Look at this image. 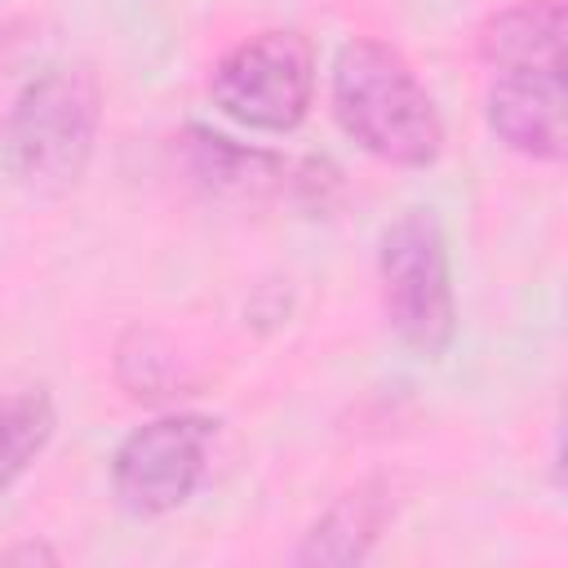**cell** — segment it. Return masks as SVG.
I'll return each mask as SVG.
<instances>
[{
    "mask_svg": "<svg viewBox=\"0 0 568 568\" xmlns=\"http://www.w3.org/2000/svg\"><path fill=\"white\" fill-rule=\"evenodd\" d=\"M115 377L138 399H160V395H173V386H182L178 355L151 328H129L120 337V346H115Z\"/></svg>",
    "mask_w": 568,
    "mask_h": 568,
    "instance_id": "obj_11",
    "label": "cell"
},
{
    "mask_svg": "<svg viewBox=\"0 0 568 568\" xmlns=\"http://www.w3.org/2000/svg\"><path fill=\"white\" fill-rule=\"evenodd\" d=\"M395 519V488L386 475H368L346 488L297 541L293 564L302 568H346L368 559L382 528Z\"/></svg>",
    "mask_w": 568,
    "mask_h": 568,
    "instance_id": "obj_7",
    "label": "cell"
},
{
    "mask_svg": "<svg viewBox=\"0 0 568 568\" xmlns=\"http://www.w3.org/2000/svg\"><path fill=\"white\" fill-rule=\"evenodd\" d=\"M377 280H382V311L395 337L426 359L444 355L457 333V297H453L448 240L435 209H404L382 231Z\"/></svg>",
    "mask_w": 568,
    "mask_h": 568,
    "instance_id": "obj_3",
    "label": "cell"
},
{
    "mask_svg": "<svg viewBox=\"0 0 568 568\" xmlns=\"http://www.w3.org/2000/svg\"><path fill=\"white\" fill-rule=\"evenodd\" d=\"M213 106L253 133H293L315 98V49L302 31L271 27L226 49L209 75Z\"/></svg>",
    "mask_w": 568,
    "mask_h": 568,
    "instance_id": "obj_4",
    "label": "cell"
},
{
    "mask_svg": "<svg viewBox=\"0 0 568 568\" xmlns=\"http://www.w3.org/2000/svg\"><path fill=\"white\" fill-rule=\"evenodd\" d=\"M217 422L209 413H164L129 430L111 453L115 501L138 519H160L195 497L209 470Z\"/></svg>",
    "mask_w": 568,
    "mask_h": 568,
    "instance_id": "obj_5",
    "label": "cell"
},
{
    "mask_svg": "<svg viewBox=\"0 0 568 568\" xmlns=\"http://www.w3.org/2000/svg\"><path fill=\"white\" fill-rule=\"evenodd\" d=\"M4 564H58V550L44 546V541H22V546H9L0 550Z\"/></svg>",
    "mask_w": 568,
    "mask_h": 568,
    "instance_id": "obj_12",
    "label": "cell"
},
{
    "mask_svg": "<svg viewBox=\"0 0 568 568\" xmlns=\"http://www.w3.org/2000/svg\"><path fill=\"white\" fill-rule=\"evenodd\" d=\"M182 151H186V169L191 178L213 191V195H231V200H257V195H271L288 182V164L271 151H257V146H244L226 133H213V129H200L191 124L182 133Z\"/></svg>",
    "mask_w": 568,
    "mask_h": 568,
    "instance_id": "obj_9",
    "label": "cell"
},
{
    "mask_svg": "<svg viewBox=\"0 0 568 568\" xmlns=\"http://www.w3.org/2000/svg\"><path fill=\"white\" fill-rule=\"evenodd\" d=\"M488 133L528 160H564V71H497L484 93Z\"/></svg>",
    "mask_w": 568,
    "mask_h": 568,
    "instance_id": "obj_6",
    "label": "cell"
},
{
    "mask_svg": "<svg viewBox=\"0 0 568 568\" xmlns=\"http://www.w3.org/2000/svg\"><path fill=\"white\" fill-rule=\"evenodd\" d=\"M102 124V93L84 67H49L9 102L0 151L4 169L44 195L75 186L89 169Z\"/></svg>",
    "mask_w": 568,
    "mask_h": 568,
    "instance_id": "obj_2",
    "label": "cell"
},
{
    "mask_svg": "<svg viewBox=\"0 0 568 568\" xmlns=\"http://www.w3.org/2000/svg\"><path fill=\"white\" fill-rule=\"evenodd\" d=\"M337 129L382 164L426 169L444 151V120L413 67L382 40L355 36L337 49L328 75Z\"/></svg>",
    "mask_w": 568,
    "mask_h": 568,
    "instance_id": "obj_1",
    "label": "cell"
},
{
    "mask_svg": "<svg viewBox=\"0 0 568 568\" xmlns=\"http://www.w3.org/2000/svg\"><path fill=\"white\" fill-rule=\"evenodd\" d=\"M564 0H515L475 31L479 62L497 71H564Z\"/></svg>",
    "mask_w": 568,
    "mask_h": 568,
    "instance_id": "obj_8",
    "label": "cell"
},
{
    "mask_svg": "<svg viewBox=\"0 0 568 568\" xmlns=\"http://www.w3.org/2000/svg\"><path fill=\"white\" fill-rule=\"evenodd\" d=\"M58 430V408L44 386H22L0 395V493L27 475V466L49 448Z\"/></svg>",
    "mask_w": 568,
    "mask_h": 568,
    "instance_id": "obj_10",
    "label": "cell"
}]
</instances>
